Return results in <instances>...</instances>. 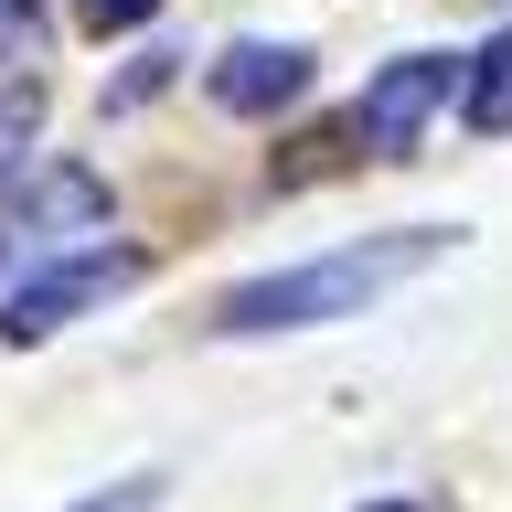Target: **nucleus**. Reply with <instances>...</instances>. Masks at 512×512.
I'll list each match as a JSON object with an SVG mask.
<instances>
[{"instance_id":"obj_1","label":"nucleus","mask_w":512,"mask_h":512,"mask_svg":"<svg viewBox=\"0 0 512 512\" xmlns=\"http://www.w3.org/2000/svg\"><path fill=\"white\" fill-rule=\"evenodd\" d=\"M438 224H395V235H352V246L310 256V267H267V278L224 288L214 299V331L224 342H267V331H320V320H352L363 299L406 288L416 267H438Z\"/></svg>"},{"instance_id":"obj_2","label":"nucleus","mask_w":512,"mask_h":512,"mask_svg":"<svg viewBox=\"0 0 512 512\" xmlns=\"http://www.w3.org/2000/svg\"><path fill=\"white\" fill-rule=\"evenodd\" d=\"M118 288H139V246H75V256H43V267H22V278L0 288V342H54L75 310L118 299Z\"/></svg>"},{"instance_id":"obj_3","label":"nucleus","mask_w":512,"mask_h":512,"mask_svg":"<svg viewBox=\"0 0 512 512\" xmlns=\"http://www.w3.org/2000/svg\"><path fill=\"white\" fill-rule=\"evenodd\" d=\"M448 96H459V54H395L374 86L352 96V139H363L374 160H406Z\"/></svg>"},{"instance_id":"obj_4","label":"nucleus","mask_w":512,"mask_h":512,"mask_svg":"<svg viewBox=\"0 0 512 512\" xmlns=\"http://www.w3.org/2000/svg\"><path fill=\"white\" fill-rule=\"evenodd\" d=\"M54 235H107V182L75 171V160L32 171V182L0 203V267H11V256H43Z\"/></svg>"},{"instance_id":"obj_5","label":"nucleus","mask_w":512,"mask_h":512,"mask_svg":"<svg viewBox=\"0 0 512 512\" xmlns=\"http://www.w3.org/2000/svg\"><path fill=\"white\" fill-rule=\"evenodd\" d=\"M203 86H214V107H235V118H278L288 96L310 86V43H224Z\"/></svg>"},{"instance_id":"obj_6","label":"nucleus","mask_w":512,"mask_h":512,"mask_svg":"<svg viewBox=\"0 0 512 512\" xmlns=\"http://www.w3.org/2000/svg\"><path fill=\"white\" fill-rule=\"evenodd\" d=\"M459 118H470L480 139H512V22L459 64Z\"/></svg>"},{"instance_id":"obj_7","label":"nucleus","mask_w":512,"mask_h":512,"mask_svg":"<svg viewBox=\"0 0 512 512\" xmlns=\"http://www.w3.org/2000/svg\"><path fill=\"white\" fill-rule=\"evenodd\" d=\"M32 128H43V86L32 75H0V171H22Z\"/></svg>"},{"instance_id":"obj_8","label":"nucleus","mask_w":512,"mask_h":512,"mask_svg":"<svg viewBox=\"0 0 512 512\" xmlns=\"http://www.w3.org/2000/svg\"><path fill=\"white\" fill-rule=\"evenodd\" d=\"M43 54V22H32V0H0V75H22Z\"/></svg>"},{"instance_id":"obj_9","label":"nucleus","mask_w":512,"mask_h":512,"mask_svg":"<svg viewBox=\"0 0 512 512\" xmlns=\"http://www.w3.org/2000/svg\"><path fill=\"white\" fill-rule=\"evenodd\" d=\"M160 502V470H128V480H107L96 502H75V512H150Z\"/></svg>"},{"instance_id":"obj_10","label":"nucleus","mask_w":512,"mask_h":512,"mask_svg":"<svg viewBox=\"0 0 512 512\" xmlns=\"http://www.w3.org/2000/svg\"><path fill=\"white\" fill-rule=\"evenodd\" d=\"M160 0H75V22L86 32H128V22H150Z\"/></svg>"},{"instance_id":"obj_11","label":"nucleus","mask_w":512,"mask_h":512,"mask_svg":"<svg viewBox=\"0 0 512 512\" xmlns=\"http://www.w3.org/2000/svg\"><path fill=\"white\" fill-rule=\"evenodd\" d=\"M374 512H416V502H374Z\"/></svg>"}]
</instances>
